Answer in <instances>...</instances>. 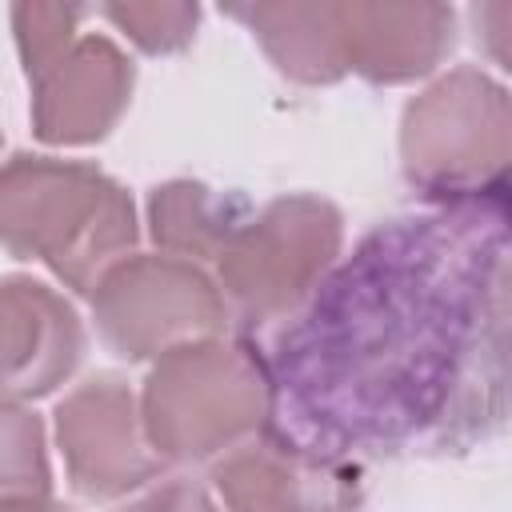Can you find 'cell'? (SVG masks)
I'll list each match as a JSON object with an SVG mask.
<instances>
[{
	"label": "cell",
	"instance_id": "8fae6325",
	"mask_svg": "<svg viewBox=\"0 0 512 512\" xmlns=\"http://www.w3.org/2000/svg\"><path fill=\"white\" fill-rule=\"evenodd\" d=\"M344 64L368 84H412L440 68L456 44L448 4H340Z\"/></svg>",
	"mask_w": 512,
	"mask_h": 512
},
{
	"label": "cell",
	"instance_id": "277c9868",
	"mask_svg": "<svg viewBox=\"0 0 512 512\" xmlns=\"http://www.w3.org/2000/svg\"><path fill=\"white\" fill-rule=\"evenodd\" d=\"M508 152V88L484 68L460 64L404 104L400 172L432 204L504 200Z\"/></svg>",
	"mask_w": 512,
	"mask_h": 512
},
{
	"label": "cell",
	"instance_id": "3957f363",
	"mask_svg": "<svg viewBox=\"0 0 512 512\" xmlns=\"http://www.w3.org/2000/svg\"><path fill=\"white\" fill-rule=\"evenodd\" d=\"M136 400L144 436L164 464H212L264 432L272 416L260 352L224 336L156 356Z\"/></svg>",
	"mask_w": 512,
	"mask_h": 512
},
{
	"label": "cell",
	"instance_id": "52a82bcc",
	"mask_svg": "<svg viewBox=\"0 0 512 512\" xmlns=\"http://www.w3.org/2000/svg\"><path fill=\"white\" fill-rule=\"evenodd\" d=\"M56 444L72 492L92 504L132 496L164 468L144 436L136 392L112 372L88 376L56 404Z\"/></svg>",
	"mask_w": 512,
	"mask_h": 512
},
{
	"label": "cell",
	"instance_id": "7c38bea8",
	"mask_svg": "<svg viewBox=\"0 0 512 512\" xmlns=\"http://www.w3.org/2000/svg\"><path fill=\"white\" fill-rule=\"evenodd\" d=\"M224 12L256 36L280 76L296 84H336L348 76L340 4H228Z\"/></svg>",
	"mask_w": 512,
	"mask_h": 512
},
{
	"label": "cell",
	"instance_id": "d6986e66",
	"mask_svg": "<svg viewBox=\"0 0 512 512\" xmlns=\"http://www.w3.org/2000/svg\"><path fill=\"white\" fill-rule=\"evenodd\" d=\"M332 512H356V508H332Z\"/></svg>",
	"mask_w": 512,
	"mask_h": 512
},
{
	"label": "cell",
	"instance_id": "9a60e30c",
	"mask_svg": "<svg viewBox=\"0 0 512 512\" xmlns=\"http://www.w3.org/2000/svg\"><path fill=\"white\" fill-rule=\"evenodd\" d=\"M84 12L88 8H76V4H16L12 8L16 52H20L28 84L40 80L80 40Z\"/></svg>",
	"mask_w": 512,
	"mask_h": 512
},
{
	"label": "cell",
	"instance_id": "ac0fdd59",
	"mask_svg": "<svg viewBox=\"0 0 512 512\" xmlns=\"http://www.w3.org/2000/svg\"><path fill=\"white\" fill-rule=\"evenodd\" d=\"M0 512H76V508L60 504V500H52V496H24V500L0 504Z\"/></svg>",
	"mask_w": 512,
	"mask_h": 512
},
{
	"label": "cell",
	"instance_id": "7a4b0ae2",
	"mask_svg": "<svg viewBox=\"0 0 512 512\" xmlns=\"http://www.w3.org/2000/svg\"><path fill=\"white\" fill-rule=\"evenodd\" d=\"M132 196L96 164L56 156H12L0 164V244L20 260H40L72 292L136 252Z\"/></svg>",
	"mask_w": 512,
	"mask_h": 512
},
{
	"label": "cell",
	"instance_id": "e0dca14e",
	"mask_svg": "<svg viewBox=\"0 0 512 512\" xmlns=\"http://www.w3.org/2000/svg\"><path fill=\"white\" fill-rule=\"evenodd\" d=\"M116 512H220L212 492L188 476H168L156 484H144L128 504H120Z\"/></svg>",
	"mask_w": 512,
	"mask_h": 512
},
{
	"label": "cell",
	"instance_id": "8992f818",
	"mask_svg": "<svg viewBox=\"0 0 512 512\" xmlns=\"http://www.w3.org/2000/svg\"><path fill=\"white\" fill-rule=\"evenodd\" d=\"M92 320L120 360H156L180 344L220 336L228 308L204 264L180 256H124L88 292Z\"/></svg>",
	"mask_w": 512,
	"mask_h": 512
},
{
	"label": "cell",
	"instance_id": "ba28073f",
	"mask_svg": "<svg viewBox=\"0 0 512 512\" xmlns=\"http://www.w3.org/2000/svg\"><path fill=\"white\" fill-rule=\"evenodd\" d=\"M132 84L136 68L124 48L100 32H80V40L32 80V132L60 148L96 144L128 112Z\"/></svg>",
	"mask_w": 512,
	"mask_h": 512
},
{
	"label": "cell",
	"instance_id": "6da1fadb",
	"mask_svg": "<svg viewBox=\"0 0 512 512\" xmlns=\"http://www.w3.org/2000/svg\"><path fill=\"white\" fill-rule=\"evenodd\" d=\"M256 352L268 432L324 464L484 444L508 412V200L376 224Z\"/></svg>",
	"mask_w": 512,
	"mask_h": 512
},
{
	"label": "cell",
	"instance_id": "2e32d148",
	"mask_svg": "<svg viewBox=\"0 0 512 512\" xmlns=\"http://www.w3.org/2000/svg\"><path fill=\"white\" fill-rule=\"evenodd\" d=\"M100 16L148 56L184 52L196 40V24H200L196 4H168V0L164 4H104Z\"/></svg>",
	"mask_w": 512,
	"mask_h": 512
},
{
	"label": "cell",
	"instance_id": "5bb4252c",
	"mask_svg": "<svg viewBox=\"0 0 512 512\" xmlns=\"http://www.w3.org/2000/svg\"><path fill=\"white\" fill-rule=\"evenodd\" d=\"M52 492L44 424L20 400L0 396V504Z\"/></svg>",
	"mask_w": 512,
	"mask_h": 512
},
{
	"label": "cell",
	"instance_id": "4fadbf2b",
	"mask_svg": "<svg viewBox=\"0 0 512 512\" xmlns=\"http://www.w3.org/2000/svg\"><path fill=\"white\" fill-rule=\"evenodd\" d=\"M244 216L248 204L240 196H220L200 180H168L148 196V236L164 256L192 264L216 260Z\"/></svg>",
	"mask_w": 512,
	"mask_h": 512
},
{
	"label": "cell",
	"instance_id": "5b68a950",
	"mask_svg": "<svg viewBox=\"0 0 512 512\" xmlns=\"http://www.w3.org/2000/svg\"><path fill=\"white\" fill-rule=\"evenodd\" d=\"M340 244L344 216L324 196L292 192L248 212L212 260L228 320L248 332L280 328L340 260Z\"/></svg>",
	"mask_w": 512,
	"mask_h": 512
},
{
	"label": "cell",
	"instance_id": "9c48e42d",
	"mask_svg": "<svg viewBox=\"0 0 512 512\" xmlns=\"http://www.w3.org/2000/svg\"><path fill=\"white\" fill-rule=\"evenodd\" d=\"M84 324L64 300L32 276L0 280V396L40 400L56 392L84 360Z\"/></svg>",
	"mask_w": 512,
	"mask_h": 512
},
{
	"label": "cell",
	"instance_id": "30bf717a",
	"mask_svg": "<svg viewBox=\"0 0 512 512\" xmlns=\"http://www.w3.org/2000/svg\"><path fill=\"white\" fill-rule=\"evenodd\" d=\"M356 472L324 464L276 432H256L212 460V488L228 512H332L352 508Z\"/></svg>",
	"mask_w": 512,
	"mask_h": 512
}]
</instances>
